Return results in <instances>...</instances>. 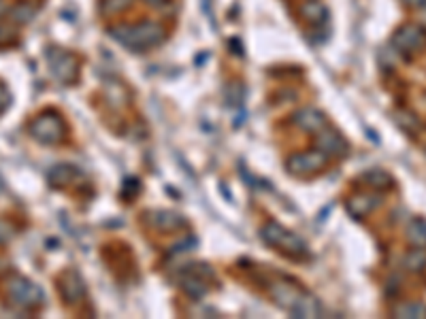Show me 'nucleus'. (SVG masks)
Here are the masks:
<instances>
[{
	"label": "nucleus",
	"mask_w": 426,
	"mask_h": 319,
	"mask_svg": "<svg viewBox=\"0 0 426 319\" xmlns=\"http://www.w3.org/2000/svg\"><path fill=\"white\" fill-rule=\"evenodd\" d=\"M16 39H18L16 28L5 26V24H0V45H9V43H13Z\"/></svg>",
	"instance_id": "23"
},
{
	"label": "nucleus",
	"mask_w": 426,
	"mask_h": 319,
	"mask_svg": "<svg viewBox=\"0 0 426 319\" xmlns=\"http://www.w3.org/2000/svg\"><path fill=\"white\" fill-rule=\"evenodd\" d=\"M260 237L267 245L275 247L277 251H281L284 256H288L292 260H309V256H311L307 243L277 222H267Z\"/></svg>",
	"instance_id": "4"
},
{
	"label": "nucleus",
	"mask_w": 426,
	"mask_h": 319,
	"mask_svg": "<svg viewBox=\"0 0 426 319\" xmlns=\"http://www.w3.org/2000/svg\"><path fill=\"white\" fill-rule=\"evenodd\" d=\"M390 49L401 58H411L420 51L426 49V28L422 26H413V24H407L403 28H398L394 35H392V41H390Z\"/></svg>",
	"instance_id": "7"
},
{
	"label": "nucleus",
	"mask_w": 426,
	"mask_h": 319,
	"mask_svg": "<svg viewBox=\"0 0 426 319\" xmlns=\"http://www.w3.org/2000/svg\"><path fill=\"white\" fill-rule=\"evenodd\" d=\"M403 266H405V270H409V273H413V275L424 273V270H426V247H413V249L405 256Z\"/></svg>",
	"instance_id": "17"
},
{
	"label": "nucleus",
	"mask_w": 426,
	"mask_h": 319,
	"mask_svg": "<svg viewBox=\"0 0 426 319\" xmlns=\"http://www.w3.org/2000/svg\"><path fill=\"white\" fill-rule=\"evenodd\" d=\"M9 18H11L13 24L24 26V24H28V22L35 18V7L28 5V3H20V5H16V7L9 11Z\"/></svg>",
	"instance_id": "19"
},
{
	"label": "nucleus",
	"mask_w": 426,
	"mask_h": 319,
	"mask_svg": "<svg viewBox=\"0 0 426 319\" xmlns=\"http://www.w3.org/2000/svg\"><path fill=\"white\" fill-rule=\"evenodd\" d=\"M403 3H405L409 9H415V11H420V9L426 7V0H403Z\"/></svg>",
	"instance_id": "26"
},
{
	"label": "nucleus",
	"mask_w": 426,
	"mask_h": 319,
	"mask_svg": "<svg viewBox=\"0 0 426 319\" xmlns=\"http://www.w3.org/2000/svg\"><path fill=\"white\" fill-rule=\"evenodd\" d=\"M211 279H213V273L205 264H198V268H185L181 273L179 285L190 298H202L209 292L207 281H211Z\"/></svg>",
	"instance_id": "9"
},
{
	"label": "nucleus",
	"mask_w": 426,
	"mask_h": 319,
	"mask_svg": "<svg viewBox=\"0 0 426 319\" xmlns=\"http://www.w3.org/2000/svg\"><path fill=\"white\" fill-rule=\"evenodd\" d=\"M267 292L277 306H281L284 311H288L296 317H320L322 315L320 302L313 296H309L307 292L298 289L296 285H290L284 281H271L267 285Z\"/></svg>",
	"instance_id": "2"
},
{
	"label": "nucleus",
	"mask_w": 426,
	"mask_h": 319,
	"mask_svg": "<svg viewBox=\"0 0 426 319\" xmlns=\"http://www.w3.org/2000/svg\"><path fill=\"white\" fill-rule=\"evenodd\" d=\"M26 130L35 141L43 145H60L66 137V124L56 111H45L35 115L28 122Z\"/></svg>",
	"instance_id": "5"
},
{
	"label": "nucleus",
	"mask_w": 426,
	"mask_h": 319,
	"mask_svg": "<svg viewBox=\"0 0 426 319\" xmlns=\"http://www.w3.org/2000/svg\"><path fill=\"white\" fill-rule=\"evenodd\" d=\"M298 11H300V18L313 28H320L322 24L329 22V9L320 3V0H307V3L300 5Z\"/></svg>",
	"instance_id": "13"
},
{
	"label": "nucleus",
	"mask_w": 426,
	"mask_h": 319,
	"mask_svg": "<svg viewBox=\"0 0 426 319\" xmlns=\"http://www.w3.org/2000/svg\"><path fill=\"white\" fill-rule=\"evenodd\" d=\"M418 13H420V22H422V24L426 26V7H424V9H420Z\"/></svg>",
	"instance_id": "28"
},
{
	"label": "nucleus",
	"mask_w": 426,
	"mask_h": 319,
	"mask_svg": "<svg viewBox=\"0 0 426 319\" xmlns=\"http://www.w3.org/2000/svg\"><path fill=\"white\" fill-rule=\"evenodd\" d=\"M394 313L401 315V317H424L426 315V306L418 304V302H407V304H401Z\"/></svg>",
	"instance_id": "20"
},
{
	"label": "nucleus",
	"mask_w": 426,
	"mask_h": 319,
	"mask_svg": "<svg viewBox=\"0 0 426 319\" xmlns=\"http://www.w3.org/2000/svg\"><path fill=\"white\" fill-rule=\"evenodd\" d=\"M145 5H150V7H162L166 0H143Z\"/></svg>",
	"instance_id": "27"
},
{
	"label": "nucleus",
	"mask_w": 426,
	"mask_h": 319,
	"mask_svg": "<svg viewBox=\"0 0 426 319\" xmlns=\"http://www.w3.org/2000/svg\"><path fill=\"white\" fill-rule=\"evenodd\" d=\"M367 183H369L371 187L384 189V187H390V185H392V179H390L386 173H382V170H373V173L367 175Z\"/></svg>",
	"instance_id": "22"
},
{
	"label": "nucleus",
	"mask_w": 426,
	"mask_h": 319,
	"mask_svg": "<svg viewBox=\"0 0 426 319\" xmlns=\"http://www.w3.org/2000/svg\"><path fill=\"white\" fill-rule=\"evenodd\" d=\"M379 204V198L377 196H371V194H360V196H354L348 200V211H352L354 218H365L369 213Z\"/></svg>",
	"instance_id": "14"
},
{
	"label": "nucleus",
	"mask_w": 426,
	"mask_h": 319,
	"mask_svg": "<svg viewBox=\"0 0 426 319\" xmlns=\"http://www.w3.org/2000/svg\"><path fill=\"white\" fill-rule=\"evenodd\" d=\"M130 3H133V0H100V11L102 13H120Z\"/></svg>",
	"instance_id": "21"
},
{
	"label": "nucleus",
	"mask_w": 426,
	"mask_h": 319,
	"mask_svg": "<svg viewBox=\"0 0 426 319\" xmlns=\"http://www.w3.org/2000/svg\"><path fill=\"white\" fill-rule=\"evenodd\" d=\"M0 298H3L7 308L22 315L37 313L39 308L45 306L43 289L20 273H11L0 281Z\"/></svg>",
	"instance_id": "1"
},
{
	"label": "nucleus",
	"mask_w": 426,
	"mask_h": 319,
	"mask_svg": "<svg viewBox=\"0 0 426 319\" xmlns=\"http://www.w3.org/2000/svg\"><path fill=\"white\" fill-rule=\"evenodd\" d=\"M11 230H13V228H11V224H9L7 220H0V243H7V241L13 237Z\"/></svg>",
	"instance_id": "25"
},
{
	"label": "nucleus",
	"mask_w": 426,
	"mask_h": 319,
	"mask_svg": "<svg viewBox=\"0 0 426 319\" xmlns=\"http://www.w3.org/2000/svg\"><path fill=\"white\" fill-rule=\"evenodd\" d=\"M111 37L130 51H147L164 41V28L156 22H139L133 26H116Z\"/></svg>",
	"instance_id": "3"
},
{
	"label": "nucleus",
	"mask_w": 426,
	"mask_h": 319,
	"mask_svg": "<svg viewBox=\"0 0 426 319\" xmlns=\"http://www.w3.org/2000/svg\"><path fill=\"white\" fill-rule=\"evenodd\" d=\"M47 66L51 70V75L62 81V83H73L79 75V64L77 58L60 47H49L47 49Z\"/></svg>",
	"instance_id": "8"
},
{
	"label": "nucleus",
	"mask_w": 426,
	"mask_h": 319,
	"mask_svg": "<svg viewBox=\"0 0 426 319\" xmlns=\"http://www.w3.org/2000/svg\"><path fill=\"white\" fill-rule=\"evenodd\" d=\"M407 239L413 247H426V220H411L407 226Z\"/></svg>",
	"instance_id": "18"
},
{
	"label": "nucleus",
	"mask_w": 426,
	"mask_h": 319,
	"mask_svg": "<svg viewBox=\"0 0 426 319\" xmlns=\"http://www.w3.org/2000/svg\"><path fill=\"white\" fill-rule=\"evenodd\" d=\"M315 147L320 151H324L329 158H343L350 154L348 141L331 126H324L320 132H315Z\"/></svg>",
	"instance_id": "10"
},
{
	"label": "nucleus",
	"mask_w": 426,
	"mask_h": 319,
	"mask_svg": "<svg viewBox=\"0 0 426 319\" xmlns=\"http://www.w3.org/2000/svg\"><path fill=\"white\" fill-rule=\"evenodd\" d=\"M294 124L300 130L311 132V135H315V132L322 130L324 126H329L324 113H320L317 109H309V106H307V109H300V111L294 113Z\"/></svg>",
	"instance_id": "12"
},
{
	"label": "nucleus",
	"mask_w": 426,
	"mask_h": 319,
	"mask_svg": "<svg viewBox=\"0 0 426 319\" xmlns=\"http://www.w3.org/2000/svg\"><path fill=\"white\" fill-rule=\"evenodd\" d=\"M150 222L160 228V230H177L181 226H185L183 218L177 215V213H169V211H156V213H150Z\"/></svg>",
	"instance_id": "15"
},
{
	"label": "nucleus",
	"mask_w": 426,
	"mask_h": 319,
	"mask_svg": "<svg viewBox=\"0 0 426 319\" xmlns=\"http://www.w3.org/2000/svg\"><path fill=\"white\" fill-rule=\"evenodd\" d=\"M9 104H11V92L5 83H0V115L7 111Z\"/></svg>",
	"instance_id": "24"
},
{
	"label": "nucleus",
	"mask_w": 426,
	"mask_h": 319,
	"mask_svg": "<svg viewBox=\"0 0 426 319\" xmlns=\"http://www.w3.org/2000/svg\"><path fill=\"white\" fill-rule=\"evenodd\" d=\"M58 294L62 296V300L73 306V304H79L83 302V298L87 296V289H85V283L83 279L79 277V273L75 270H64L58 279Z\"/></svg>",
	"instance_id": "11"
},
{
	"label": "nucleus",
	"mask_w": 426,
	"mask_h": 319,
	"mask_svg": "<svg viewBox=\"0 0 426 319\" xmlns=\"http://www.w3.org/2000/svg\"><path fill=\"white\" fill-rule=\"evenodd\" d=\"M329 156L320 149H311V151H300V154H294L288 158L286 162V168L292 177H298V179H309V177H315L320 173H324L329 168Z\"/></svg>",
	"instance_id": "6"
},
{
	"label": "nucleus",
	"mask_w": 426,
	"mask_h": 319,
	"mask_svg": "<svg viewBox=\"0 0 426 319\" xmlns=\"http://www.w3.org/2000/svg\"><path fill=\"white\" fill-rule=\"evenodd\" d=\"M77 177H79V170H77V168H73V166H68V164H60V166H56V168L49 173V183H51L54 187H66V185H71L73 181H77Z\"/></svg>",
	"instance_id": "16"
}]
</instances>
